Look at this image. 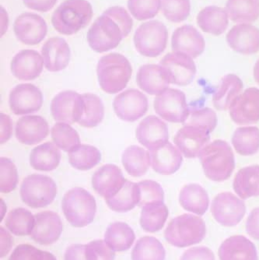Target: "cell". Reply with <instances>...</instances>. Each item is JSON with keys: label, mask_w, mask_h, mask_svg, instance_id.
Instances as JSON below:
<instances>
[{"label": "cell", "mask_w": 259, "mask_h": 260, "mask_svg": "<svg viewBox=\"0 0 259 260\" xmlns=\"http://www.w3.org/2000/svg\"><path fill=\"white\" fill-rule=\"evenodd\" d=\"M229 109L231 119L238 125H250L258 122L259 89H246L234 99Z\"/></svg>", "instance_id": "14"}, {"label": "cell", "mask_w": 259, "mask_h": 260, "mask_svg": "<svg viewBox=\"0 0 259 260\" xmlns=\"http://www.w3.org/2000/svg\"><path fill=\"white\" fill-rule=\"evenodd\" d=\"M219 260H258L257 249L251 240L243 235H234L221 244Z\"/></svg>", "instance_id": "28"}, {"label": "cell", "mask_w": 259, "mask_h": 260, "mask_svg": "<svg viewBox=\"0 0 259 260\" xmlns=\"http://www.w3.org/2000/svg\"><path fill=\"white\" fill-rule=\"evenodd\" d=\"M140 200V189L138 183L125 182L121 190L112 198L107 199V205L111 210L118 213L130 211L138 206Z\"/></svg>", "instance_id": "36"}, {"label": "cell", "mask_w": 259, "mask_h": 260, "mask_svg": "<svg viewBox=\"0 0 259 260\" xmlns=\"http://www.w3.org/2000/svg\"><path fill=\"white\" fill-rule=\"evenodd\" d=\"M86 260H115V251L105 240H94L85 245Z\"/></svg>", "instance_id": "50"}, {"label": "cell", "mask_w": 259, "mask_h": 260, "mask_svg": "<svg viewBox=\"0 0 259 260\" xmlns=\"http://www.w3.org/2000/svg\"><path fill=\"white\" fill-rule=\"evenodd\" d=\"M14 33L19 41L25 45H38L48 32L45 20L38 14L24 13L14 22Z\"/></svg>", "instance_id": "17"}, {"label": "cell", "mask_w": 259, "mask_h": 260, "mask_svg": "<svg viewBox=\"0 0 259 260\" xmlns=\"http://www.w3.org/2000/svg\"><path fill=\"white\" fill-rule=\"evenodd\" d=\"M197 23L206 33L219 36L226 31L229 24V15L226 9L209 6L200 12Z\"/></svg>", "instance_id": "29"}, {"label": "cell", "mask_w": 259, "mask_h": 260, "mask_svg": "<svg viewBox=\"0 0 259 260\" xmlns=\"http://www.w3.org/2000/svg\"><path fill=\"white\" fill-rule=\"evenodd\" d=\"M8 21V14L7 10L4 7H1V36L2 37L7 30Z\"/></svg>", "instance_id": "60"}, {"label": "cell", "mask_w": 259, "mask_h": 260, "mask_svg": "<svg viewBox=\"0 0 259 260\" xmlns=\"http://www.w3.org/2000/svg\"><path fill=\"white\" fill-rule=\"evenodd\" d=\"M246 231L252 239L259 240V207L250 213L246 222Z\"/></svg>", "instance_id": "53"}, {"label": "cell", "mask_w": 259, "mask_h": 260, "mask_svg": "<svg viewBox=\"0 0 259 260\" xmlns=\"http://www.w3.org/2000/svg\"><path fill=\"white\" fill-rule=\"evenodd\" d=\"M51 135L54 144L68 153L80 145L78 133L70 124L57 122L51 130Z\"/></svg>", "instance_id": "44"}, {"label": "cell", "mask_w": 259, "mask_h": 260, "mask_svg": "<svg viewBox=\"0 0 259 260\" xmlns=\"http://www.w3.org/2000/svg\"><path fill=\"white\" fill-rule=\"evenodd\" d=\"M171 47L174 52H181L196 58L204 52L206 42L203 35L193 26L184 25L173 33Z\"/></svg>", "instance_id": "19"}, {"label": "cell", "mask_w": 259, "mask_h": 260, "mask_svg": "<svg viewBox=\"0 0 259 260\" xmlns=\"http://www.w3.org/2000/svg\"><path fill=\"white\" fill-rule=\"evenodd\" d=\"M136 136L142 145L149 150H153L168 143V125L158 117L150 115L139 124Z\"/></svg>", "instance_id": "21"}, {"label": "cell", "mask_w": 259, "mask_h": 260, "mask_svg": "<svg viewBox=\"0 0 259 260\" xmlns=\"http://www.w3.org/2000/svg\"><path fill=\"white\" fill-rule=\"evenodd\" d=\"M64 260H86L85 245L73 244L70 245L64 254Z\"/></svg>", "instance_id": "56"}, {"label": "cell", "mask_w": 259, "mask_h": 260, "mask_svg": "<svg viewBox=\"0 0 259 260\" xmlns=\"http://www.w3.org/2000/svg\"><path fill=\"white\" fill-rule=\"evenodd\" d=\"M168 208L164 201L148 203L142 207L140 225L146 232L154 233L163 229L168 217Z\"/></svg>", "instance_id": "34"}, {"label": "cell", "mask_w": 259, "mask_h": 260, "mask_svg": "<svg viewBox=\"0 0 259 260\" xmlns=\"http://www.w3.org/2000/svg\"><path fill=\"white\" fill-rule=\"evenodd\" d=\"M233 188L243 200L259 197L258 165H251L241 169L234 178Z\"/></svg>", "instance_id": "33"}, {"label": "cell", "mask_w": 259, "mask_h": 260, "mask_svg": "<svg viewBox=\"0 0 259 260\" xmlns=\"http://www.w3.org/2000/svg\"><path fill=\"white\" fill-rule=\"evenodd\" d=\"M61 160L60 149L48 142L35 147L30 152V165L34 169L43 172L55 170Z\"/></svg>", "instance_id": "32"}, {"label": "cell", "mask_w": 259, "mask_h": 260, "mask_svg": "<svg viewBox=\"0 0 259 260\" xmlns=\"http://www.w3.org/2000/svg\"><path fill=\"white\" fill-rule=\"evenodd\" d=\"M154 109L160 118L173 123H184L190 113L186 96L178 89L168 88L156 96Z\"/></svg>", "instance_id": "9"}, {"label": "cell", "mask_w": 259, "mask_h": 260, "mask_svg": "<svg viewBox=\"0 0 259 260\" xmlns=\"http://www.w3.org/2000/svg\"><path fill=\"white\" fill-rule=\"evenodd\" d=\"M139 87L151 95L158 96L166 91L169 87V76L160 65L147 64L139 69L137 75Z\"/></svg>", "instance_id": "23"}, {"label": "cell", "mask_w": 259, "mask_h": 260, "mask_svg": "<svg viewBox=\"0 0 259 260\" xmlns=\"http://www.w3.org/2000/svg\"><path fill=\"white\" fill-rule=\"evenodd\" d=\"M6 227L17 236L31 235L35 224V217L24 208L12 210L5 220Z\"/></svg>", "instance_id": "41"}, {"label": "cell", "mask_w": 259, "mask_h": 260, "mask_svg": "<svg viewBox=\"0 0 259 260\" xmlns=\"http://www.w3.org/2000/svg\"><path fill=\"white\" fill-rule=\"evenodd\" d=\"M165 256L161 242L151 236L140 238L132 251V260H165Z\"/></svg>", "instance_id": "40"}, {"label": "cell", "mask_w": 259, "mask_h": 260, "mask_svg": "<svg viewBox=\"0 0 259 260\" xmlns=\"http://www.w3.org/2000/svg\"><path fill=\"white\" fill-rule=\"evenodd\" d=\"M35 249L36 248L32 245L22 244L16 247L9 260H29L30 255Z\"/></svg>", "instance_id": "57"}, {"label": "cell", "mask_w": 259, "mask_h": 260, "mask_svg": "<svg viewBox=\"0 0 259 260\" xmlns=\"http://www.w3.org/2000/svg\"><path fill=\"white\" fill-rule=\"evenodd\" d=\"M0 124H1V134H0V142L1 144H5L10 140L13 132V122L10 117L5 114L0 115Z\"/></svg>", "instance_id": "55"}, {"label": "cell", "mask_w": 259, "mask_h": 260, "mask_svg": "<svg viewBox=\"0 0 259 260\" xmlns=\"http://www.w3.org/2000/svg\"><path fill=\"white\" fill-rule=\"evenodd\" d=\"M211 213L215 220L225 227H234L243 220L246 205L239 197L230 192L218 194L211 204Z\"/></svg>", "instance_id": "10"}, {"label": "cell", "mask_w": 259, "mask_h": 260, "mask_svg": "<svg viewBox=\"0 0 259 260\" xmlns=\"http://www.w3.org/2000/svg\"><path fill=\"white\" fill-rule=\"evenodd\" d=\"M244 88L242 80L235 74H228L221 79L220 84L213 93V103L217 110L226 111Z\"/></svg>", "instance_id": "31"}, {"label": "cell", "mask_w": 259, "mask_h": 260, "mask_svg": "<svg viewBox=\"0 0 259 260\" xmlns=\"http://www.w3.org/2000/svg\"><path fill=\"white\" fill-rule=\"evenodd\" d=\"M51 113L58 122L72 124L79 122L85 111L83 96L72 90L58 93L51 102Z\"/></svg>", "instance_id": "11"}, {"label": "cell", "mask_w": 259, "mask_h": 260, "mask_svg": "<svg viewBox=\"0 0 259 260\" xmlns=\"http://www.w3.org/2000/svg\"><path fill=\"white\" fill-rule=\"evenodd\" d=\"M42 55L35 50L20 51L11 62V71L19 80H31L37 78L43 70Z\"/></svg>", "instance_id": "26"}, {"label": "cell", "mask_w": 259, "mask_h": 260, "mask_svg": "<svg viewBox=\"0 0 259 260\" xmlns=\"http://www.w3.org/2000/svg\"><path fill=\"white\" fill-rule=\"evenodd\" d=\"M13 246V238L11 235L1 228V257L5 256Z\"/></svg>", "instance_id": "58"}, {"label": "cell", "mask_w": 259, "mask_h": 260, "mask_svg": "<svg viewBox=\"0 0 259 260\" xmlns=\"http://www.w3.org/2000/svg\"><path fill=\"white\" fill-rule=\"evenodd\" d=\"M20 193L24 204L32 208H42L53 202L57 187L55 182L46 175H30L23 179Z\"/></svg>", "instance_id": "7"}, {"label": "cell", "mask_w": 259, "mask_h": 260, "mask_svg": "<svg viewBox=\"0 0 259 260\" xmlns=\"http://www.w3.org/2000/svg\"><path fill=\"white\" fill-rule=\"evenodd\" d=\"M179 203L187 211L196 215L203 216L209 208V195L199 184H188L183 187L180 192Z\"/></svg>", "instance_id": "30"}, {"label": "cell", "mask_w": 259, "mask_h": 260, "mask_svg": "<svg viewBox=\"0 0 259 260\" xmlns=\"http://www.w3.org/2000/svg\"><path fill=\"white\" fill-rule=\"evenodd\" d=\"M123 166L128 175L133 177L144 175L150 166L149 150L138 146H130L123 152Z\"/></svg>", "instance_id": "37"}, {"label": "cell", "mask_w": 259, "mask_h": 260, "mask_svg": "<svg viewBox=\"0 0 259 260\" xmlns=\"http://www.w3.org/2000/svg\"><path fill=\"white\" fill-rule=\"evenodd\" d=\"M35 224L30 237L42 245H52L59 239L62 223L59 216L53 211H43L35 216Z\"/></svg>", "instance_id": "18"}, {"label": "cell", "mask_w": 259, "mask_h": 260, "mask_svg": "<svg viewBox=\"0 0 259 260\" xmlns=\"http://www.w3.org/2000/svg\"><path fill=\"white\" fill-rule=\"evenodd\" d=\"M254 77L255 81L259 84V59L254 65Z\"/></svg>", "instance_id": "61"}, {"label": "cell", "mask_w": 259, "mask_h": 260, "mask_svg": "<svg viewBox=\"0 0 259 260\" xmlns=\"http://www.w3.org/2000/svg\"><path fill=\"white\" fill-rule=\"evenodd\" d=\"M206 223L201 217L184 214L173 219L165 232L167 242L178 248L200 243L206 237Z\"/></svg>", "instance_id": "4"}, {"label": "cell", "mask_w": 259, "mask_h": 260, "mask_svg": "<svg viewBox=\"0 0 259 260\" xmlns=\"http://www.w3.org/2000/svg\"><path fill=\"white\" fill-rule=\"evenodd\" d=\"M70 54L68 43L61 38L49 39L42 46L44 66L50 72L64 70L70 62Z\"/></svg>", "instance_id": "27"}, {"label": "cell", "mask_w": 259, "mask_h": 260, "mask_svg": "<svg viewBox=\"0 0 259 260\" xmlns=\"http://www.w3.org/2000/svg\"><path fill=\"white\" fill-rule=\"evenodd\" d=\"M217 123V115L213 109L207 107L191 108L188 119L183 125L200 127L212 133L216 128Z\"/></svg>", "instance_id": "46"}, {"label": "cell", "mask_w": 259, "mask_h": 260, "mask_svg": "<svg viewBox=\"0 0 259 260\" xmlns=\"http://www.w3.org/2000/svg\"><path fill=\"white\" fill-rule=\"evenodd\" d=\"M159 65L167 70L171 84L175 85L191 84L197 72L193 58L181 52L168 53L160 60Z\"/></svg>", "instance_id": "12"}, {"label": "cell", "mask_w": 259, "mask_h": 260, "mask_svg": "<svg viewBox=\"0 0 259 260\" xmlns=\"http://www.w3.org/2000/svg\"><path fill=\"white\" fill-rule=\"evenodd\" d=\"M161 7L160 0H128V8L134 18L139 20L153 18Z\"/></svg>", "instance_id": "47"}, {"label": "cell", "mask_w": 259, "mask_h": 260, "mask_svg": "<svg viewBox=\"0 0 259 260\" xmlns=\"http://www.w3.org/2000/svg\"><path fill=\"white\" fill-rule=\"evenodd\" d=\"M132 66L124 55L111 53L98 61L96 67L98 81L104 91L116 93L126 87L131 78Z\"/></svg>", "instance_id": "2"}, {"label": "cell", "mask_w": 259, "mask_h": 260, "mask_svg": "<svg viewBox=\"0 0 259 260\" xmlns=\"http://www.w3.org/2000/svg\"><path fill=\"white\" fill-rule=\"evenodd\" d=\"M200 162L205 175L213 182H224L235 169L234 152L228 142L216 140L200 151Z\"/></svg>", "instance_id": "1"}, {"label": "cell", "mask_w": 259, "mask_h": 260, "mask_svg": "<svg viewBox=\"0 0 259 260\" xmlns=\"http://www.w3.org/2000/svg\"><path fill=\"white\" fill-rule=\"evenodd\" d=\"M104 15L112 18L121 29L123 38L130 35L133 27V19L125 9L121 7H112L104 12Z\"/></svg>", "instance_id": "51"}, {"label": "cell", "mask_w": 259, "mask_h": 260, "mask_svg": "<svg viewBox=\"0 0 259 260\" xmlns=\"http://www.w3.org/2000/svg\"><path fill=\"white\" fill-rule=\"evenodd\" d=\"M29 260H57L52 253L35 249L30 255Z\"/></svg>", "instance_id": "59"}, {"label": "cell", "mask_w": 259, "mask_h": 260, "mask_svg": "<svg viewBox=\"0 0 259 260\" xmlns=\"http://www.w3.org/2000/svg\"><path fill=\"white\" fill-rule=\"evenodd\" d=\"M61 209L66 218L73 227H86L94 219L96 201L88 191L76 187L64 195Z\"/></svg>", "instance_id": "5"}, {"label": "cell", "mask_w": 259, "mask_h": 260, "mask_svg": "<svg viewBox=\"0 0 259 260\" xmlns=\"http://www.w3.org/2000/svg\"><path fill=\"white\" fill-rule=\"evenodd\" d=\"M93 17V9L86 0H66L52 17L53 27L60 34L74 35L87 26Z\"/></svg>", "instance_id": "3"}, {"label": "cell", "mask_w": 259, "mask_h": 260, "mask_svg": "<svg viewBox=\"0 0 259 260\" xmlns=\"http://www.w3.org/2000/svg\"><path fill=\"white\" fill-rule=\"evenodd\" d=\"M26 7L40 12H48L53 8L58 0H23Z\"/></svg>", "instance_id": "54"}, {"label": "cell", "mask_w": 259, "mask_h": 260, "mask_svg": "<svg viewBox=\"0 0 259 260\" xmlns=\"http://www.w3.org/2000/svg\"><path fill=\"white\" fill-rule=\"evenodd\" d=\"M161 12L169 21L181 23L188 18L191 13L190 0H160Z\"/></svg>", "instance_id": "45"}, {"label": "cell", "mask_w": 259, "mask_h": 260, "mask_svg": "<svg viewBox=\"0 0 259 260\" xmlns=\"http://www.w3.org/2000/svg\"><path fill=\"white\" fill-rule=\"evenodd\" d=\"M48 122L39 115L22 117L16 124V137L19 142L26 145L39 144L48 136Z\"/></svg>", "instance_id": "25"}, {"label": "cell", "mask_w": 259, "mask_h": 260, "mask_svg": "<svg viewBox=\"0 0 259 260\" xmlns=\"http://www.w3.org/2000/svg\"><path fill=\"white\" fill-rule=\"evenodd\" d=\"M68 153L69 161L72 167L80 171L93 169L102 158V154L98 149L85 144H80Z\"/></svg>", "instance_id": "42"}, {"label": "cell", "mask_w": 259, "mask_h": 260, "mask_svg": "<svg viewBox=\"0 0 259 260\" xmlns=\"http://www.w3.org/2000/svg\"><path fill=\"white\" fill-rule=\"evenodd\" d=\"M136 235L133 229L123 222H115L108 226L105 242L115 252H124L131 248Z\"/></svg>", "instance_id": "35"}, {"label": "cell", "mask_w": 259, "mask_h": 260, "mask_svg": "<svg viewBox=\"0 0 259 260\" xmlns=\"http://www.w3.org/2000/svg\"><path fill=\"white\" fill-rule=\"evenodd\" d=\"M180 260H215V255L213 251L208 247H193L187 249Z\"/></svg>", "instance_id": "52"}, {"label": "cell", "mask_w": 259, "mask_h": 260, "mask_svg": "<svg viewBox=\"0 0 259 260\" xmlns=\"http://www.w3.org/2000/svg\"><path fill=\"white\" fill-rule=\"evenodd\" d=\"M226 42L238 53L255 54L259 51V29L249 23L237 24L228 32Z\"/></svg>", "instance_id": "22"}, {"label": "cell", "mask_w": 259, "mask_h": 260, "mask_svg": "<svg viewBox=\"0 0 259 260\" xmlns=\"http://www.w3.org/2000/svg\"><path fill=\"white\" fill-rule=\"evenodd\" d=\"M149 153L150 165L158 174L173 175L181 168L183 161L182 153L169 142L161 147L149 150Z\"/></svg>", "instance_id": "24"}, {"label": "cell", "mask_w": 259, "mask_h": 260, "mask_svg": "<svg viewBox=\"0 0 259 260\" xmlns=\"http://www.w3.org/2000/svg\"><path fill=\"white\" fill-rule=\"evenodd\" d=\"M168 39L166 26L159 20H151L137 28L133 41L139 53L143 56L157 57L166 49Z\"/></svg>", "instance_id": "6"}, {"label": "cell", "mask_w": 259, "mask_h": 260, "mask_svg": "<svg viewBox=\"0 0 259 260\" xmlns=\"http://www.w3.org/2000/svg\"><path fill=\"white\" fill-rule=\"evenodd\" d=\"M122 39L118 24L104 14L93 22L87 33V42L90 48L100 53L115 49Z\"/></svg>", "instance_id": "8"}, {"label": "cell", "mask_w": 259, "mask_h": 260, "mask_svg": "<svg viewBox=\"0 0 259 260\" xmlns=\"http://www.w3.org/2000/svg\"><path fill=\"white\" fill-rule=\"evenodd\" d=\"M232 144L241 155H254L259 150V128L256 126L237 128L233 135Z\"/></svg>", "instance_id": "39"}, {"label": "cell", "mask_w": 259, "mask_h": 260, "mask_svg": "<svg viewBox=\"0 0 259 260\" xmlns=\"http://www.w3.org/2000/svg\"><path fill=\"white\" fill-rule=\"evenodd\" d=\"M18 175L17 168L7 157L0 159V190L3 193L12 192L17 186Z\"/></svg>", "instance_id": "48"}, {"label": "cell", "mask_w": 259, "mask_h": 260, "mask_svg": "<svg viewBox=\"0 0 259 260\" xmlns=\"http://www.w3.org/2000/svg\"><path fill=\"white\" fill-rule=\"evenodd\" d=\"M226 10L235 23H252L259 17V0H228Z\"/></svg>", "instance_id": "38"}, {"label": "cell", "mask_w": 259, "mask_h": 260, "mask_svg": "<svg viewBox=\"0 0 259 260\" xmlns=\"http://www.w3.org/2000/svg\"><path fill=\"white\" fill-rule=\"evenodd\" d=\"M82 96L85 102V111L78 124L86 128L96 126L104 119L103 102L100 98L93 93H83Z\"/></svg>", "instance_id": "43"}, {"label": "cell", "mask_w": 259, "mask_h": 260, "mask_svg": "<svg viewBox=\"0 0 259 260\" xmlns=\"http://www.w3.org/2000/svg\"><path fill=\"white\" fill-rule=\"evenodd\" d=\"M140 189V200L138 207H143L148 203L153 201H164L165 192L163 188L153 180H145L139 182Z\"/></svg>", "instance_id": "49"}, {"label": "cell", "mask_w": 259, "mask_h": 260, "mask_svg": "<svg viewBox=\"0 0 259 260\" xmlns=\"http://www.w3.org/2000/svg\"><path fill=\"white\" fill-rule=\"evenodd\" d=\"M210 134L206 128L185 125L175 134L174 143L184 157L195 158L209 144Z\"/></svg>", "instance_id": "15"}, {"label": "cell", "mask_w": 259, "mask_h": 260, "mask_svg": "<svg viewBox=\"0 0 259 260\" xmlns=\"http://www.w3.org/2000/svg\"><path fill=\"white\" fill-rule=\"evenodd\" d=\"M125 182L121 169L115 165H104L92 177L93 189L105 200L116 195Z\"/></svg>", "instance_id": "20"}, {"label": "cell", "mask_w": 259, "mask_h": 260, "mask_svg": "<svg viewBox=\"0 0 259 260\" xmlns=\"http://www.w3.org/2000/svg\"><path fill=\"white\" fill-rule=\"evenodd\" d=\"M147 98L140 90L128 89L121 92L113 102V109L121 120L135 122L143 117L148 110Z\"/></svg>", "instance_id": "13"}, {"label": "cell", "mask_w": 259, "mask_h": 260, "mask_svg": "<svg viewBox=\"0 0 259 260\" xmlns=\"http://www.w3.org/2000/svg\"><path fill=\"white\" fill-rule=\"evenodd\" d=\"M43 104V95L39 87L30 84H19L10 91L9 105L15 115L38 112Z\"/></svg>", "instance_id": "16"}]
</instances>
